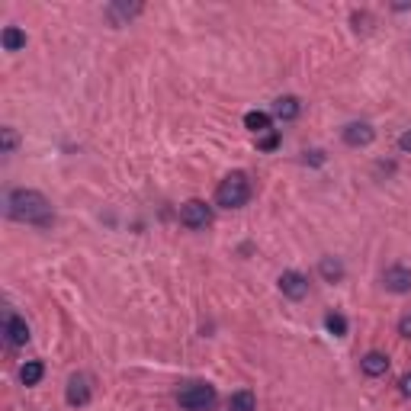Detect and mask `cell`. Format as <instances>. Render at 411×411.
I'll return each mask as SVG.
<instances>
[{
    "mask_svg": "<svg viewBox=\"0 0 411 411\" xmlns=\"http://www.w3.org/2000/svg\"><path fill=\"white\" fill-rule=\"evenodd\" d=\"M7 216L16 222L26 225H39V228H49L52 225V206L39 190H13L7 196Z\"/></svg>",
    "mask_w": 411,
    "mask_h": 411,
    "instance_id": "obj_1",
    "label": "cell"
},
{
    "mask_svg": "<svg viewBox=\"0 0 411 411\" xmlns=\"http://www.w3.org/2000/svg\"><path fill=\"white\" fill-rule=\"evenodd\" d=\"M248 199H251V180H248V174H241V170L228 174L216 190V202L222 209H241Z\"/></svg>",
    "mask_w": 411,
    "mask_h": 411,
    "instance_id": "obj_2",
    "label": "cell"
},
{
    "mask_svg": "<svg viewBox=\"0 0 411 411\" xmlns=\"http://www.w3.org/2000/svg\"><path fill=\"white\" fill-rule=\"evenodd\" d=\"M177 402L183 411H209L216 405V389L209 383H187L177 392Z\"/></svg>",
    "mask_w": 411,
    "mask_h": 411,
    "instance_id": "obj_3",
    "label": "cell"
},
{
    "mask_svg": "<svg viewBox=\"0 0 411 411\" xmlns=\"http://www.w3.org/2000/svg\"><path fill=\"white\" fill-rule=\"evenodd\" d=\"M180 222L187 225V228L199 231V228H206V225L212 222V209L202 199H187L180 206Z\"/></svg>",
    "mask_w": 411,
    "mask_h": 411,
    "instance_id": "obj_4",
    "label": "cell"
},
{
    "mask_svg": "<svg viewBox=\"0 0 411 411\" xmlns=\"http://www.w3.org/2000/svg\"><path fill=\"white\" fill-rule=\"evenodd\" d=\"M279 293L286 296V299H306L308 296V279L302 277V273H296V270H286L283 277H279Z\"/></svg>",
    "mask_w": 411,
    "mask_h": 411,
    "instance_id": "obj_5",
    "label": "cell"
},
{
    "mask_svg": "<svg viewBox=\"0 0 411 411\" xmlns=\"http://www.w3.org/2000/svg\"><path fill=\"white\" fill-rule=\"evenodd\" d=\"M64 398H68V405H74V408H84V405L91 402V376H84V373L71 376Z\"/></svg>",
    "mask_w": 411,
    "mask_h": 411,
    "instance_id": "obj_6",
    "label": "cell"
},
{
    "mask_svg": "<svg viewBox=\"0 0 411 411\" xmlns=\"http://www.w3.org/2000/svg\"><path fill=\"white\" fill-rule=\"evenodd\" d=\"M383 286L389 289V293H411V270L408 267H389V270L383 273Z\"/></svg>",
    "mask_w": 411,
    "mask_h": 411,
    "instance_id": "obj_7",
    "label": "cell"
},
{
    "mask_svg": "<svg viewBox=\"0 0 411 411\" xmlns=\"http://www.w3.org/2000/svg\"><path fill=\"white\" fill-rule=\"evenodd\" d=\"M4 335H7V344H10V347H23V344L29 341V325L20 318V315H7Z\"/></svg>",
    "mask_w": 411,
    "mask_h": 411,
    "instance_id": "obj_8",
    "label": "cell"
},
{
    "mask_svg": "<svg viewBox=\"0 0 411 411\" xmlns=\"http://www.w3.org/2000/svg\"><path fill=\"white\" fill-rule=\"evenodd\" d=\"M373 139H376V132H373L369 122H350V126L344 129V141H347L350 148H363V145H369Z\"/></svg>",
    "mask_w": 411,
    "mask_h": 411,
    "instance_id": "obj_9",
    "label": "cell"
},
{
    "mask_svg": "<svg viewBox=\"0 0 411 411\" xmlns=\"http://www.w3.org/2000/svg\"><path fill=\"white\" fill-rule=\"evenodd\" d=\"M360 369L366 373V376H386V369H389V357L386 354H379V350H369L366 357L360 360Z\"/></svg>",
    "mask_w": 411,
    "mask_h": 411,
    "instance_id": "obj_10",
    "label": "cell"
},
{
    "mask_svg": "<svg viewBox=\"0 0 411 411\" xmlns=\"http://www.w3.org/2000/svg\"><path fill=\"white\" fill-rule=\"evenodd\" d=\"M135 13H141L139 4H110V7H106V16H110L112 26H122V23H129Z\"/></svg>",
    "mask_w": 411,
    "mask_h": 411,
    "instance_id": "obj_11",
    "label": "cell"
},
{
    "mask_svg": "<svg viewBox=\"0 0 411 411\" xmlns=\"http://www.w3.org/2000/svg\"><path fill=\"white\" fill-rule=\"evenodd\" d=\"M299 110H302V106H299V100H296V97H279L277 103H273V116L283 119V122L296 119V116H299Z\"/></svg>",
    "mask_w": 411,
    "mask_h": 411,
    "instance_id": "obj_12",
    "label": "cell"
},
{
    "mask_svg": "<svg viewBox=\"0 0 411 411\" xmlns=\"http://www.w3.org/2000/svg\"><path fill=\"white\" fill-rule=\"evenodd\" d=\"M244 129L254 135H264L267 129H270V116L260 110H251V112H244Z\"/></svg>",
    "mask_w": 411,
    "mask_h": 411,
    "instance_id": "obj_13",
    "label": "cell"
},
{
    "mask_svg": "<svg viewBox=\"0 0 411 411\" xmlns=\"http://www.w3.org/2000/svg\"><path fill=\"white\" fill-rule=\"evenodd\" d=\"M45 376V366L39 360H29L26 366L20 369V379H23V386H39V379Z\"/></svg>",
    "mask_w": 411,
    "mask_h": 411,
    "instance_id": "obj_14",
    "label": "cell"
},
{
    "mask_svg": "<svg viewBox=\"0 0 411 411\" xmlns=\"http://www.w3.org/2000/svg\"><path fill=\"white\" fill-rule=\"evenodd\" d=\"M228 411H257V402H254V395L248 389L235 392V395L228 398Z\"/></svg>",
    "mask_w": 411,
    "mask_h": 411,
    "instance_id": "obj_15",
    "label": "cell"
},
{
    "mask_svg": "<svg viewBox=\"0 0 411 411\" xmlns=\"http://www.w3.org/2000/svg\"><path fill=\"white\" fill-rule=\"evenodd\" d=\"M318 270H321V277H325L328 283H337V279H344V267H341V260H335V257H325L318 264Z\"/></svg>",
    "mask_w": 411,
    "mask_h": 411,
    "instance_id": "obj_16",
    "label": "cell"
},
{
    "mask_svg": "<svg viewBox=\"0 0 411 411\" xmlns=\"http://www.w3.org/2000/svg\"><path fill=\"white\" fill-rule=\"evenodd\" d=\"M23 45H26V35H23L20 29H16V26L4 29V49H7V52H20Z\"/></svg>",
    "mask_w": 411,
    "mask_h": 411,
    "instance_id": "obj_17",
    "label": "cell"
},
{
    "mask_svg": "<svg viewBox=\"0 0 411 411\" xmlns=\"http://www.w3.org/2000/svg\"><path fill=\"white\" fill-rule=\"evenodd\" d=\"M325 328H328V331H331L335 337H344V335H347V318H344V315H337V312H331V315L325 318Z\"/></svg>",
    "mask_w": 411,
    "mask_h": 411,
    "instance_id": "obj_18",
    "label": "cell"
},
{
    "mask_svg": "<svg viewBox=\"0 0 411 411\" xmlns=\"http://www.w3.org/2000/svg\"><path fill=\"white\" fill-rule=\"evenodd\" d=\"M13 148H16V132L10 126H4V129H0V151L13 154Z\"/></svg>",
    "mask_w": 411,
    "mask_h": 411,
    "instance_id": "obj_19",
    "label": "cell"
},
{
    "mask_svg": "<svg viewBox=\"0 0 411 411\" xmlns=\"http://www.w3.org/2000/svg\"><path fill=\"white\" fill-rule=\"evenodd\" d=\"M398 335H402V337H411V315H405V318L398 321Z\"/></svg>",
    "mask_w": 411,
    "mask_h": 411,
    "instance_id": "obj_20",
    "label": "cell"
},
{
    "mask_svg": "<svg viewBox=\"0 0 411 411\" xmlns=\"http://www.w3.org/2000/svg\"><path fill=\"white\" fill-rule=\"evenodd\" d=\"M398 389H402V395L411 398V373H405V376L398 379Z\"/></svg>",
    "mask_w": 411,
    "mask_h": 411,
    "instance_id": "obj_21",
    "label": "cell"
},
{
    "mask_svg": "<svg viewBox=\"0 0 411 411\" xmlns=\"http://www.w3.org/2000/svg\"><path fill=\"white\" fill-rule=\"evenodd\" d=\"M277 145H279V139H277V135H267V139L260 141V148H264V151H273V148H277Z\"/></svg>",
    "mask_w": 411,
    "mask_h": 411,
    "instance_id": "obj_22",
    "label": "cell"
},
{
    "mask_svg": "<svg viewBox=\"0 0 411 411\" xmlns=\"http://www.w3.org/2000/svg\"><path fill=\"white\" fill-rule=\"evenodd\" d=\"M398 148H402V151H411V132H405L402 139H398Z\"/></svg>",
    "mask_w": 411,
    "mask_h": 411,
    "instance_id": "obj_23",
    "label": "cell"
}]
</instances>
